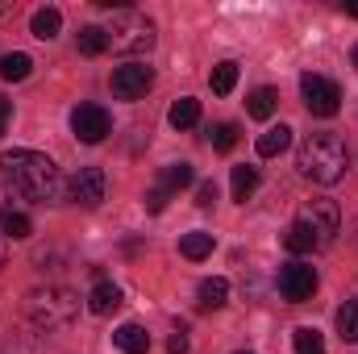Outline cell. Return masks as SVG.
<instances>
[{
    "label": "cell",
    "instance_id": "obj_1",
    "mask_svg": "<svg viewBox=\"0 0 358 354\" xmlns=\"http://www.w3.org/2000/svg\"><path fill=\"white\" fill-rule=\"evenodd\" d=\"M0 167H4V179L13 183V192L29 204H63L67 196V183L59 176V167L38 155V150H8L0 155Z\"/></svg>",
    "mask_w": 358,
    "mask_h": 354
},
{
    "label": "cell",
    "instance_id": "obj_2",
    "mask_svg": "<svg viewBox=\"0 0 358 354\" xmlns=\"http://www.w3.org/2000/svg\"><path fill=\"white\" fill-rule=\"evenodd\" d=\"M296 167H300V176L313 179V183H338V179L346 176V167H350V150H346L342 134L321 129V134H308L300 142Z\"/></svg>",
    "mask_w": 358,
    "mask_h": 354
},
{
    "label": "cell",
    "instance_id": "obj_3",
    "mask_svg": "<svg viewBox=\"0 0 358 354\" xmlns=\"http://www.w3.org/2000/svg\"><path fill=\"white\" fill-rule=\"evenodd\" d=\"M76 313H80V292H71L63 283H46V288L25 292V317H29V325H38L46 334L71 325Z\"/></svg>",
    "mask_w": 358,
    "mask_h": 354
},
{
    "label": "cell",
    "instance_id": "obj_4",
    "mask_svg": "<svg viewBox=\"0 0 358 354\" xmlns=\"http://www.w3.org/2000/svg\"><path fill=\"white\" fill-rule=\"evenodd\" d=\"M104 34H108V50H117V55H142L155 46V21L134 8H117Z\"/></svg>",
    "mask_w": 358,
    "mask_h": 354
},
{
    "label": "cell",
    "instance_id": "obj_5",
    "mask_svg": "<svg viewBox=\"0 0 358 354\" xmlns=\"http://www.w3.org/2000/svg\"><path fill=\"white\" fill-rule=\"evenodd\" d=\"M296 225L313 238V246H317V250H325V246L342 234V213H338V204H334V200L317 196V200H304V204H300Z\"/></svg>",
    "mask_w": 358,
    "mask_h": 354
},
{
    "label": "cell",
    "instance_id": "obj_6",
    "mask_svg": "<svg viewBox=\"0 0 358 354\" xmlns=\"http://www.w3.org/2000/svg\"><path fill=\"white\" fill-rule=\"evenodd\" d=\"M300 96H304V108L313 117H334L342 108V88L334 80H325V76H313V71L300 80Z\"/></svg>",
    "mask_w": 358,
    "mask_h": 354
},
{
    "label": "cell",
    "instance_id": "obj_7",
    "mask_svg": "<svg viewBox=\"0 0 358 354\" xmlns=\"http://www.w3.org/2000/svg\"><path fill=\"white\" fill-rule=\"evenodd\" d=\"M71 134H76L84 146L104 142V138L113 134V117H108V108H104V104H80V108L71 113Z\"/></svg>",
    "mask_w": 358,
    "mask_h": 354
},
{
    "label": "cell",
    "instance_id": "obj_8",
    "mask_svg": "<svg viewBox=\"0 0 358 354\" xmlns=\"http://www.w3.org/2000/svg\"><path fill=\"white\" fill-rule=\"evenodd\" d=\"M150 88H155V71L146 63H125L113 71V96L117 100H142Z\"/></svg>",
    "mask_w": 358,
    "mask_h": 354
},
{
    "label": "cell",
    "instance_id": "obj_9",
    "mask_svg": "<svg viewBox=\"0 0 358 354\" xmlns=\"http://www.w3.org/2000/svg\"><path fill=\"white\" fill-rule=\"evenodd\" d=\"M313 292H317V271L308 263H287L279 271V296H283V300L304 304Z\"/></svg>",
    "mask_w": 358,
    "mask_h": 354
},
{
    "label": "cell",
    "instance_id": "obj_10",
    "mask_svg": "<svg viewBox=\"0 0 358 354\" xmlns=\"http://www.w3.org/2000/svg\"><path fill=\"white\" fill-rule=\"evenodd\" d=\"M104 187H108V179L100 167H80L71 183H67V196L76 200V204H84V208H96L100 200H104Z\"/></svg>",
    "mask_w": 358,
    "mask_h": 354
},
{
    "label": "cell",
    "instance_id": "obj_11",
    "mask_svg": "<svg viewBox=\"0 0 358 354\" xmlns=\"http://www.w3.org/2000/svg\"><path fill=\"white\" fill-rule=\"evenodd\" d=\"M113 346L121 354H146L150 351V334L129 321V325H117V330H113Z\"/></svg>",
    "mask_w": 358,
    "mask_h": 354
},
{
    "label": "cell",
    "instance_id": "obj_12",
    "mask_svg": "<svg viewBox=\"0 0 358 354\" xmlns=\"http://www.w3.org/2000/svg\"><path fill=\"white\" fill-rule=\"evenodd\" d=\"M88 309L96 313V317L117 313V309H121V288H117V283H108V279H100V283L92 288V296H88Z\"/></svg>",
    "mask_w": 358,
    "mask_h": 354
},
{
    "label": "cell",
    "instance_id": "obj_13",
    "mask_svg": "<svg viewBox=\"0 0 358 354\" xmlns=\"http://www.w3.org/2000/svg\"><path fill=\"white\" fill-rule=\"evenodd\" d=\"M29 29H34V38H42V42H50V38H59V29H63V13L59 8H38L34 17H29Z\"/></svg>",
    "mask_w": 358,
    "mask_h": 354
},
{
    "label": "cell",
    "instance_id": "obj_14",
    "mask_svg": "<svg viewBox=\"0 0 358 354\" xmlns=\"http://www.w3.org/2000/svg\"><path fill=\"white\" fill-rule=\"evenodd\" d=\"M213 234H204V229H192V234H183L179 238V255L183 259H192V263H200V259H208L213 255Z\"/></svg>",
    "mask_w": 358,
    "mask_h": 354
},
{
    "label": "cell",
    "instance_id": "obj_15",
    "mask_svg": "<svg viewBox=\"0 0 358 354\" xmlns=\"http://www.w3.org/2000/svg\"><path fill=\"white\" fill-rule=\"evenodd\" d=\"M196 296H200L196 304H200L204 313H208V309H221V304L229 300V279L213 275V279H204V283H200V292H196Z\"/></svg>",
    "mask_w": 358,
    "mask_h": 354
},
{
    "label": "cell",
    "instance_id": "obj_16",
    "mask_svg": "<svg viewBox=\"0 0 358 354\" xmlns=\"http://www.w3.org/2000/svg\"><path fill=\"white\" fill-rule=\"evenodd\" d=\"M292 146V129L279 121V125H271L267 134L259 138V159H275V155H283Z\"/></svg>",
    "mask_w": 358,
    "mask_h": 354
},
{
    "label": "cell",
    "instance_id": "obj_17",
    "mask_svg": "<svg viewBox=\"0 0 358 354\" xmlns=\"http://www.w3.org/2000/svg\"><path fill=\"white\" fill-rule=\"evenodd\" d=\"M275 108H279V92L275 88H255L250 92V100H246V113H250L255 121H267Z\"/></svg>",
    "mask_w": 358,
    "mask_h": 354
},
{
    "label": "cell",
    "instance_id": "obj_18",
    "mask_svg": "<svg viewBox=\"0 0 358 354\" xmlns=\"http://www.w3.org/2000/svg\"><path fill=\"white\" fill-rule=\"evenodd\" d=\"M29 71H34V59L29 55H21V50H13V55H0V80H29Z\"/></svg>",
    "mask_w": 358,
    "mask_h": 354
},
{
    "label": "cell",
    "instance_id": "obj_19",
    "mask_svg": "<svg viewBox=\"0 0 358 354\" xmlns=\"http://www.w3.org/2000/svg\"><path fill=\"white\" fill-rule=\"evenodd\" d=\"M76 46H80V55H104L108 50V34H104V25H84L80 34H76Z\"/></svg>",
    "mask_w": 358,
    "mask_h": 354
},
{
    "label": "cell",
    "instance_id": "obj_20",
    "mask_svg": "<svg viewBox=\"0 0 358 354\" xmlns=\"http://www.w3.org/2000/svg\"><path fill=\"white\" fill-rule=\"evenodd\" d=\"M167 121H171L176 129H192V125L200 121V100H192V96H179L176 104H171V113H167Z\"/></svg>",
    "mask_w": 358,
    "mask_h": 354
},
{
    "label": "cell",
    "instance_id": "obj_21",
    "mask_svg": "<svg viewBox=\"0 0 358 354\" xmlns=\"http://www.w3.org/2000/svg\"><path fill=\"white\" fill-rule=\"evenodd\" d=\"M0 234H4V238H13V242H25V238L34 234V221H29L25 213H17V208H13V213H4V217H0Z\"/></svg>",
    "mask_w": 358,
    "mask_h": 354
},
{
    "label": "cell",
    "instance_id": "obj_22",
    "mask_svg": "<svg viewBox=\"0 0 358 354\" xmlns=\"http://www.w3.org/2000/svg\"><path fill=\"white\" fill-rule=\"evenodd\" d=\"M229 183H234V200L246 204V200L259 192V171H255V167H234V179H229Z\"/></svg>",
    "mask_w": 358,
    "mask_h": 354
},
{
    "label": "cell",
    "instance_id": "obj_23",
    "mask_svg": "<svg viewBox=\"0 0 358 354\" xmlns=\"http://www.w3.org/2000/svg\"><path fill=\"white\" fill-rule=\"evenodd\" d=\"M208 84H213V92H217V96H229V92H234V84H238V63H234V59L217 63V67H213V76H208Z\"/></svg>",
    "mask_w": 358,
    "mask_h": 354
},
{
    "label": "cell",
    "instance_id": "obj_24",
    "mask_svg": "<svg viewBox=\"0 0 358 354\" xmlns=\"http://www.w3.org/2000/svg\"><path fill=\"white\" fill-rule=\"evenodd\" d=\"M338 334L342 342H358V300H346L338 309Z\"/></svg>",
    "mask_w": 358,
    "mask_h": 354
},
{
    "label": "cell",
    "instance_id": "obj_25",
    "mask_svg": "<svg viewBox=\"0 0 358 354\" xmlns=\"http://www.w3.org/2000/svg\"><path fill=\"white\" fill-rule=\"evenodd\" d=\"M292 346H296V354H325V338H321L317 330L300 325V330L292 334Z\"/></svg>",
    "mask_w": 358,
    "mask_h": 354
},
{
    "label": "cell",
    "instance_id": "obj_26",
    "mask_svg": "<svg viewBox=\"0 0 358 354\" xmlns=\"http://www.w3.org/2000/svg\"><path fill=\"white\" fill-rule=\"evenodd\" d=\"M208 142H213V150H234V146H238V125L217 121V125L208 129Z\"/></svg>",
    "mask_w": 358,
    "mask_h": 354
},
{
    "label": "cell",
    "instance_id": "obj_27",
    "mask_svg": "<svg viewBox=\"0 0 358 354\" xmlns=\"http://www.w3.org/2000/svg\"><path fill=\"white\" fill-rule=\"evenodd\" d=\"M192 167L187 163H171V167H163V187H171V192H179V187H187L192 183Z\"/></svg>",
    "mask_w": 358,
    "mask_h": 354
},
{
    "label": "cell",
    "instance_id": "obj_28",
    "mask_svg": "<svg viewBox=\"0 0 358 354\" xmlns=\"http://www.w3.org/2000/svg\"><path fill=\"white\" fill-rule=\"evenodd\" d=\"M283 246H287L292 255H308V250H317V246H313V238H308V234H304L296 221H292V229L283 234Z\"/></svg>",
    "mask_w": 358,
    "mask_h": 354
},
{
    "label": "cell",
    "instance_id": "obj_29",
    "mask_svg": "<svg viewBox=\"0 0 358 354\" xmlns=\"http://www.w3.org/2000/svg\"><path fill=\"white\" fill-rule=\"evenodd\" d=\"M167 200H171V187L155 183V187L146 192V200H142V204H146V213H163V208H167Z\"/></svg>",
    "mask_w": 358,
    "mask_h": 354
},
{
    "label": "cell",
    "instance_id": "obj_30",
    "mask_svg": "<svg viewBox=\"0 0 358 354\" xmlns=\"http://www.w3.org/2000/svg\"><path fill=\"white\" fill-rule=\"evenodd\" d=\"M213 200H217V183L208 179V183L196 187V204H200V208H213Z\"/></svg>",
    "mask_w": 358,
    "mask_h": 354
},
{
    "label": "cell",
    "instance_id": "obj_31",
    "mask_svg": "<svg viewBox=\"0 0 358 354\" xmlns=\"http://www.w3.org/2000/svg\"><path fill=\"white\" fill-rule=\"evenodd\" d=\"M187 351H192V346H187V334H183V330H176V334L167 338V354H187Z\"/></svg>",
    "mask_w": 358,
    "mask_h": 354
},
{
    "label": "cell",
    "instance_id": "obj_32",
    "mask_svg": "<svg viewBox=\"0 0 358 354\" xmlns=\"http://www.w3.org/2000/svg\"><path fill=\"white\" fill-rule=\"evenodd\" d=\"M8 117H13V100L0 96V138H4V129H8Z\"/></svg>",
    "mask_w": 358,
    "mask_h": 354
},
{
    "label": "cell",
    "instance_id": "obj_33",
    "mask_svg": "<svg viewBox=\"0 0 358 354\" xmlns=\"http://www.w3.org/2000/svg\"><path fill=\"white\" fill-rule=\"evenodd\" d=\"M8 196H17V192H8V187H0V217H4V213H13V200H8Z\"/></svg>",
    "mask_w": 358,
    "mask_h": 354
},
{
    "label": "cell",
    "instance_id": "obj_34",
    "mask_svg": "<svg viewBox=\"0 0 358 354\" xmlns=\"http://www.w3.org/2000/svg\"><path fill=\"white\" fill-rule=\"evenodd\" d=\"M4 263H8V250H4V238H0V271H4Z\"/></svg>",
    "mask_w": 358,
    "mask_h": 354
},
{
    "label": "cell",
    "instance_id": "obj_35",
    "mask_svg": "<svg viewBox=\"0 0 358 354\" xmlns=\"http://www.w3.org/2000/svg\"><path fill=\"white\" fill-rule=\"evenodd\" d=\"M346 13H350V17H358V0H350V4H346Z\"/></svg>",
    "mask_w": 358,
    "mask_h": 354
},
{
    "label": "cell",
    "instance_id": "obj_36",
    "mask_svg": "<svg viewBox=\"0 0 358 354\" xmlns=\"http://www.w3.org/2000/svg\"><path fill=\"white\" fill-rule=\"evenodd\" d=\"M350 59H355V71H358V46H355V55H350Z\"/></svg>",
    "mask_w": 358,
    "mask_h": 354
},
{
    "label": "cell",
    "instance_id": "obj_37",
    "mask_svg": "<svg viewBox=\"0 0 358 354\" xmlns=\"http://www.w3.org/2000/svg\"><path fill=\"white\" fill-rule=\"evenodd\" d=\"M238 354H250V351H238Z\"/></svg>",
    "mask_w": 358,
    "mask_h": 354
}]
</instances>
